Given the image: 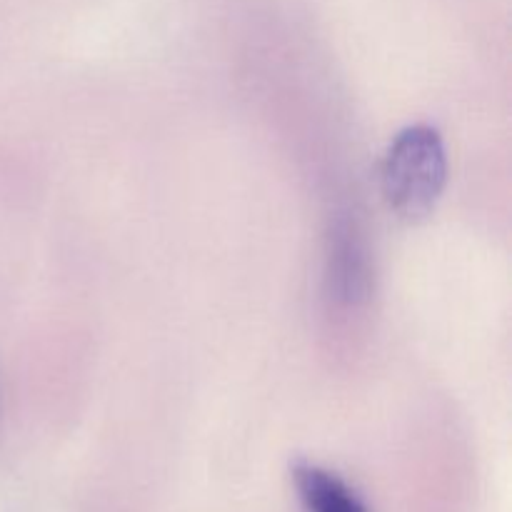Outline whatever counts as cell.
<instances>
[{"label":"cell","instance_id":"cell-1","mask_svg":"<svg viewBox=\"0 0 512 512\" xmlns=\"http://www.w3.org/2000/svg\"><path fill=\"white\" fill-rule=\"evenodd\" d=\"M448 183V150L433 125L415 123L400 130L388 145L380 185L390 208L408 220L435 210Z\"/></svg>","mask_w":512,"mask_h":512},{"label":"cell","instance_id":"cell-2","mask_svg":"<svg viewBox=\"0 0 512 512\" xmlns=\"http://www.w3.org/2000/svg\"><path fill=\"white\" fill-rule=\"evenodd\" d=\"M290 478L305 512H368L358 493L340 475L310 460H293Z\"/></svg>","mask_w":512,"mask_h":512},{"label":"cell","instance_id":"cell-3","mask_svg":"<svg viewBox=\"0 0 512 512\" xmlns=\"http://www.w3.org/2000/svg\"><path fill=\"white\" fill-rule=\"evenodd\" d=\"M330 293L343 303H358L370 285L368 250L355 225L343 223L335 228L330 248Z\"/></svg>","mask_w":512,"mask_h":512}]
</instances>
